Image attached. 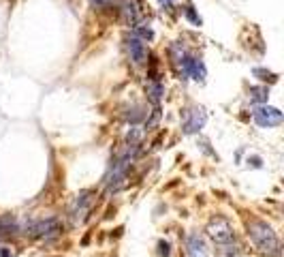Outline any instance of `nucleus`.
<instances>
[{
	"instance_id": "5",
	"label": "nucleus",
	"mask_w": 284,
	"mask_h": 257,
	"mask_svg": "<svg viewBox=\"0 0 284 257\" xmlns=\"http://www.w3.org/2000/svg\"><path fill=\"white\" fill-rule=\"evenodd\" d=\"M122 15H124V21L129 26H137L141 24L143 19V9H141V0H126L122 4Z\"/></svg>"
},
{
	"instance_id": "12",
	"label": "nucleus",
	"mask_w": 284,
	"mask_h": 257,
	"mask_svg": "<svg viewBox=\"0 0 284 257\" xmlns=\"http://www.w3.org/2000/svg\"><path fill=\"white\" fill-rule=\"evenodd\" d=\"M216 257H239V247L233 245V242L218 245V255Z\"/></svg>"
},
{
	"instance_id": "10",
	"label": "nucleus",
	"mask_w": 284,
	"mask_h": 257,
	"mask_svg": "<svg viewBox=\"0 0 284 257\" xmlns=\"http://www.w3.org/2000/svg\"><path fill=\"white\" fill-rule=\"evenodd\" d=\"M126 43H129V54H131V60L135 64L147 62V47L143 45V41H141L139 37H131Z\"/></svg>"
},
{
	"instance_id": "13",
	"label": "nucleus",
	"mask_w": 284,
	"mask_h": 257,
	"mask_svg": "<svg viewBox=\"0 0 284 257\" xmlns=\"http://www.w3.org/2000/svg\"><path fill=\"white\" fill-rule=\"evenodd\" d=\"M250 99L252 101H259V103H265L267 101V88H250Z\"/></svg>"
},
{
	"instance_id": "9",
	"label": "nucleus",
	"mask_w": 284,
	"mask_h": 257,
	"mask_svg": "<svg viewBox=\"0 0 284 257\" xmlns=\"http://www.w3.org/2000/svg\"><path fill=\"white\" fill-rule=\"evenodd\" d=\"M182 69H184V73L190 75L195 82H203L205 80V75H208V71H205V64L199 60V58H184L182 60Z\"/></svg>"
},
{
	"instance_id": "19",
	"label": "nucleus",
	"mask_w": 284,
	"mask_h": 257,
	"mask_svg": "<svg viewBox=\"0 0 284 257\" xmlns=\"http://www.w3.org/2000/svg\"><path fill=\"white\" fill-rule=\"evenodd\" d=\"M113 0H90V4L94 6V9H105V6H109Z\"/></svg>"
},
{
	"instance_id": "16",
	"label": "nucleus",
	"mask_w": 284,
	"mask_h": 257,
	"mask_svg": "<svg viewBox=\"0 0 284 257\" xmlns=\"http://www.w3.org/2000/svg\"><path fill=\"white\" fill-rule=\"evenodd\" d=\"M254 75H259V80H263V82H276L278 77H276L274 73H269V71H265V69H254Z\"/></svg>"
},
{
	"instance_id": "6",
	"label": "nucleus",
	"mask_w": 284,
	"mask_h": 257,
	"mask_svg": "<svg viewBox=\"0 0 284 257\" xmlns=\"http://www.w3.org/2000/svg\"><path fill=\"white\" fill-rule=\"evenodd\" d=\"M186 253L188 257H210V251H208V245H205L203 236L201 234H188L186 238Z\"/></svg>"
},
{
	"instance_id": "3",
	"label": "nucleus",
	"mask_w": 284,
	"mask_h": 257,
	"mask_svg": "<svg viewBox=\"0 0 284 257\" xmlns=\"http://www.w3.org/2000/svg\"><path fill=\"white\" fill-rule=\"evenodd\" d=\"M252 116H254V123L263 128H272L282 123V112L278 107H269V105H259Z\"/></svg>"
},
{
	"instance_id": "4",
	"label": "nucleus",
	"mask_w": 284,
	"mask_h": 257,
	"mask_svg": "<svg viewBox=\"0 0 284 257\" xmlns=\"http://www.w3.org/2000/svg\"><path fill=\"white\" fill-rule=\"evenodd\" d=\"M205 120H208V116H205V112L201 107H190V110H186V114H184V131L197 133L199 128H203Z\"/></svg>"
},
{
	"instance_id": "21",
	"label": "nucleus",
	"mask_w": 284,
	"mask_h": 257,
	"mask_svg": "<svg viewBox=\"0 0 284 257\" xmlns=\"http://www.w3.org/2000/svg\"><path fill=\"white\" fill-rule=\"evenodd\" d=\"M158 2L165 6V9H169V6H173V0H158Z\"/></svg>"
},
{
	"instance_id": "1",
	"label": "nucleus",
	"mask_w": 284,
	"mask_h": 257,
	"mask_svg": "<svg viewBox=\"0 0 284 257\" xmlns=\"http://www.w3.org/2000/svg\"><path fill=\"white\" fill-rule=\"evenodd\" d=\"M248 236H250V240L254 242V247L259 251L267 255H276V257L280 255V240L276 236L274 227L265 223V221H250L248 223Z\"/></svg>"
},
{
	"instance_id": "8",
	"label": "nucleus",
	"mask_w": 284,
	"mask_h": 257,
	"mask_svg": "<svg viewBox=\"0 0 284 257\" xmlns=\"http://www.w3.org/2000/svg\"><path fill=\"white\" fill-rule=\"evenodd\" d=\"M90 195H92L90 191H83V193H79V195L75 197L73 206H71V217H73L75 223H77V221H81L83 214L90 210V206H92V197Z\"/></svg>"
},
{
	"instance_id": "11",
	"label": "nucleus",
	"mask_w": 284,
	"mask_h": 257,
	"mask_svg": "<svg viewBox=\"0 0 284 257\" xmlns=\"http://www.w3.org/2000/svg\"><path fill=\"white\" fill-rule=\"evenodd\" d=\"M145 92H147V99H150L154 105H160V99L165 95V86H162L158 80H152L145 86Z\"/></svg>"
},
{
	"instance_id": "15",
	"label": "nucleus",
	"mask_w": 284,
	"mask_h": 257,
	"mask_svg": "<svg viewBox=\"0 0 284 257\" xmlns=\"http://www.w3.org/2000/svg\"><path fill=\"white\" fill-rule=\"evenodd\" d=\"M184 13H186V17H188L190 21H193L195 26H201V17L197 15V11H195V6H193V4H188V6H186V11H184Z\"/></svg>"
},
{
	"instance_id": "17",
	"label": "nucleus",
	"mask_w": 284,
	"mask_h": 257,
	"mask_svg": "<svg viewBox=\"0 0 284 257\" xmlns=\"http://www.w3.org/2000/svg\"><path fill=\"white\" fill-rule=\"evenodd\" d=\"M141 137H143V131H141V128H133L129 133V144H139Z\"/></svg>"
},
{
	"instance_id": "14",
	"label": "nucleus",
	"mask_w": 284,
	"mask_h": 257,
	"mask_svg": "<svg viewBox=\"0 0 284 257\" xmlns=\"http://www.w3.org/2000/svg\"><path fill=\"white\" fill-rule=\"evenodd\" d=\"M135 32H137L141 39H147V41H150V39H154V32H152V28H150V26L145 28V24H137V26H135Z\"/></svg>"
},
{
	"instance_id": "2",
	"label": "nucleus",
	"mask_w": 284,
	"mask_h": 257,
	"mask_svg": "<svg viewBox=\"0 0 284 257\" xmlns=\"http://www.w3.org/2000/svg\"><path fill=\"white\" fill-rule=\"evenodd\" d=\"M205 232H208V236L216 242V245H226V242H233V238H235L233 225L224 217H214L208 223V230Z\"/></svg>"
},
{
	"instance_id": "22",
	"label": "nucleus",
	"mask_w": 284,
	"mask_h": 257,
	"mask_svg": "<svg viewBox=\"0 0 284 257\" xmlns=\"http://www.w3.org/2000/svg\"><path fill=\"white\" fill-rule=\"evenodd\" d=\"M0 257H11L9 249H6V247H2V249H0Z\"/></svg>"
},
{
	"instance_id": "18",
	"label": "nucleus",
	"mask_w": 284,
	"mask_h": 257,
	"mask_svg": "<svg viewBox=\"0 0 284 257\" xmlns=\"http://www.w3.org/2000/svg\"><path fill=\"white\" fill-rule=\"evenodd\" d=\"M141 116H143V114H141L139 107H135L133 114H124V118H126V120H131V123H137V120H139Z\"/></svg>"
},
{
	"instance_id": "20",
	"label": "nucleus",
	"mask_w": 284,
	"mask_h": 257,
	"mask_svg": "<svg viewBox=\"0 0 284 257\" xmlns=\"http://www.w3.org/2000/svg\"><path fill=\"white\" fill-rule=\"evenodd\" d=\"M158 247H160V255L162 257H169V245H167V242H160Z\"/></svg>"
},
{
	"instance_id": "7",
	"label": "nucleus",
	"mask_w": 284,
	"mask_h": 257,
	"mask_svg": "<svg viewBox=\"0 0 284 257\" xmlns=\"http://www.w3.org/2000/svg\"><path fill=\"white\" fill-rule=\"evenodd\" d=\"M60 230V223L58 219H47V221H39V223L30 225V236H34V238H49V236L58 234Z\"/></svg>"
}]
</instances>
